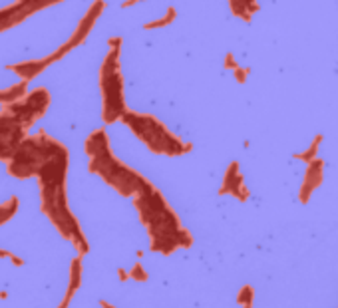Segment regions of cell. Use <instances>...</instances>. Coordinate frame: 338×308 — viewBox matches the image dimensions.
<instances>
[{
	"instance_id": "obj_18",
	"label": "cell",
	"mask_w": 338,
	"mask_h": 308,
	"mask_svg": "<svg viewBox=\"0 0 338 308\" xmlns=\"http://www.w3.org/2000/svg\"><path fill=\"white\" fill-rule=\"evenodd\" d=\"M18 205H20L18 197H10L6 203L0 205V225H4L8 219H12V215L18 211Z\"/></svg>"
},
{
	"instance_id": "obj_11",
	"label": "cell",
	"mask_w": 338,
	"mask_h": 308,
	"mask_svg": "<svg viewBox=\"0 0 338 308\" xmlns=\"http://www.w3.org/2000/svg\"><path fill=\"white\" fill-rule=\"evenodd\" d=\"M225 193H231L239 201H247L249 195H251L249 189L245 187V179H243V173H241L237 161H233L227 167V171H225V177H223V185L219 189V195H225Z\"/></svg>"
},
{
	"instance_id": "obj_24",
	"label": "cell",
	"mask_w": 338,
	"mask_h": 308,
	"mask_svg": "<svg viewBox=\"0 0 338 308\" xmlns=\"http://www.w3.org/2000/svg\"><path fill=\"white\" fill-rule=\"evenodd\" d=\"M225 68H227V70H235V68H237V62H235L233 54H227V56H225Z\"/></svg>"
},
{
	"instance_id": "obj_20",
	"label": "cell",
	"mask_w": 338,
	"mask_h": 308,
	"mask_svg": "<svg viewBox=\"0 0 338 308\" xmlns=\"http://www.w3.org/2000/svg\"><path fill=\"white\" fill-rule=\"evenodd\" d=\"M253 298H255V290H253L251 284H245V286L241 288V292L237 294V302H239L241 306H251V304H253Z\"/></svg>"
},
{
	"instance_id": "obj_9",
	"label": "cell",
	"mask_w": 338,
	"mask_h": 308,
	"mask_svg": "<svg viewBox=\"0 0 338 308\" xmlns=\"http://www.w3.org/2000/svg\"><path fill=\"white\" fill-rule=\"evenodd\" d=\"M106 10V2L104 0H96V2L90 6V10L86 12V16L78 22V28L74 30V34L70 36V40L66 42V44H62L58 50H54L50 56H48V60L54 64V62H58V60H62L68 52H72L76 46H80L86 38H88V34L92 32V28H94V24L98 22V18L102 16V12Z\"/></svg>"
},
{
	"instance_id": "obj_16",
	"label": "cell",
	"mask_w": 338,
	"mask_h": 308,
	"mask_svg": "<svg viewBox=\"0 0 338 308\" xmlns=\"http://www.w3.org/2000/svg\"><path fill=\"white\" fill-rule=\"evenodd\" d=\"M82 258L84 257H76L74 262H72V272H70V286H68V292L74 294L82 282Z\"/></svg>"
},
{
	"instance_id": "obj_2",
	"label": "cell",
	"mask_w": 338,
	"mask_h": 308,
	"mask_svg": "<svg viewBox=\"0 0 338 308\" xmlns=\"http://www.w3.org/2000/svg\"><path fill=\"white\" fill-rule=\"evenodd\" d=\"M121 121L135 133L137 139H141L153 153H159V155L177 157V155H183V153L193 149L191 143H183L181 137L171 133L165 127L163 121H159L151 113L125 109L121 115Z\"/></svg>"
},
{
	"instance_id": "obj_23",
	"label": "cell",
	"mask_w": 338,
	"mask_h": 308,
	"mask_svg": "<svg viewBox=\"0 0 338 308\" xmlns=\"http://www.w3.org/2000/svg\"><path fill=\"white\" fill-rule=\"evenodd\" d=\"M0 258H10L14 264H22V258H18V257H14L12 253H8V251H4V249H0Z\"/></svg>"
},
{
	"instance_id": "obj_3",
	"label": "cell",
	"mask_w": 338,
	"mask_h": 308,
	"mask_svg": "<svg viewBox=\"0 0 338 308\" xmlns=\"http://www.w3.org/2000/svg\"><path fill=\"white\" fill-rule=\"evenodd\" d=\"M121 48H110L100 68V92H102V117L104 123H113L121 119L125 105L123 74L119 66Z\"/></svg>"
},
{
	"instance_id": "obj_4",
	"label": "cell",
	"mask_w": 338,
	"mask_h": 308,
	"mask_svg": "<svg viewBox=\"0 0 338 308\" xmlns=\"http://www.w3.org/2000/svg\"><path fill=\"white\" fill-rule=\"evenodd\" d=\"M60 141L50 137L46 131H38L36 135H26L14 155L6 161L8 173L18 179H28L38 173V169L44 165V161L52 155Z\"/></svg>"
},
{
	"instance_id": "obj_21",
	"label": "cell",
	"mask_w": 338,
	"mask_h": 308,
	"mask_svg": "<svg viewBox=\"0 0 338 308\" xmlns=\"http://www.w3.org/2000/svg\"><path fill=\"white\" fill-rule=\"evenodd\" d=\"M127 274H129V278H135V280H141V282H143V280H147V272L143 270V266H141V264H135V266H133Z\"/></svg>"
},
{
	"instance_id": "obj_12",
	"label": "cell",
	"mask_w": 338,
	"mask_h": 308,
	"mask_svg": "<svg viewBox=\"0 0 338 308\" xmlns=\"http://www.w3.org/2000/svg\"><path fill=\"white\" fill-rule=\"evenodd\" d=\"M48 66H52V62H50L48 56H46V58H42V60H28V62H18V64H8V70L14 72L20 80L30 82V80H34L36 76H40L44 70H48Z\"/></svg>"
},
{
	"instance_id": "obj_25",
	"label": "cell",
	"mask_w": 338,
	"mask_h": 308,
	"mask_svg": "<svg viewBox=\"0 0 338 308\" xmlns=\"http://www.w3.org/2000/svg\"><path fill=\"white\" fill-rule=\"evenodd\" d=\"M137 2H143V0H125V2L121 4V8H129V6H133V4H137Z\"/></svg>"
},
{
	"instance_id": "obj_13",
	"label": "cell",
	"mask_w": 338,
	"mask_h": 308,
	"mask_svg": "<svg viewBox=\"0 0 338 308\" xmlns=\"http://www.w3.org/2000/svg\"><path fill=\"white\" fill-rule=\"evenodd\" d=\"M106 149H110V139L106 135V129H96L84 143V151L90 157L100 155V153H104Z\"/></svg>"
},
{
	"instance_id": "obj_28",
	"label": "cell",
	"mask_w": 338,
	"mask_h": 308,
	"mask_svg": "<svg viewBox=\"0 0 338 308\" xmlns=\"http://www.w3.org/2000/svg\"><path fill=\"white\" fill-rule=\"evenodd\" d=\"M243 308H251V306H243Z\"/></svg>"
},
{
	"instance_id": "obj_17",
	"label": "cell",
	"mask_w": 338,
	"mask_h": 308,
	"mask_svg": "<svg viewBox=\"0 0 338 308\" xmlns=\"http://www.w3.org/2000/svg\"><path fill=\"white\" fill-rule=\"evenodd\" d=\"M175 16H177V10H175L173 6H169V8H167V14H165L163 18H157V20H153V22L143 24V30H157V28L169 26V24H171V22L175 20Z\"/></svg>"
},
{
	"instance_id": "obj_1",
	"label": "cell",
	"mask_w": 338,
	"mask_h": 308,
	"mask_svg": "<svg viewBox=\"0 0 338 308\" xmlns=\"http://www.w3.org/2000/svg\"><path fill=\"white\" fill-rule=\"evenodd\" d=\"M133 203L139 213L141 225L149 233L151 251L171 255L175 249H187L193 245V235L181 227L179 217L169 207L161 191L149 181L137 195H133Z\"/></svg>"
},
{
	"instance_id": "obj_15",
	"label": "cell",
	"mask_w": 338,
	"mask_h": 308,
	"mask_svg": "<svg viewBox=\"0 0 338 308\" xmlns=\"http://www.w3.org/2000/svg\"><path fill=\"white\" fill-rule=\"evenodd\" d=\"M26 92H28V82L20 80L18 84H12V86H8L4 90H0V103H2V105H10V103L22 100L26 96Z\"/></svg>"
},
{
	"instance_id": "obj_14",
	"label": "cell",
	"mask_w": 338,
	"mask_h": 308,
	"mask_svg": "<svg viewBox=\"0 0 338 308\" xmlns=\"http://www.w3.org/2000/svg\"><path fill=\"white\" fill-rule=\"evenodd\" d=\"M229 6H231V12L245 22H251L253 14L259 10L257 0H229Z\"/></svg>"
},
{
	"instance_id": "obj_10",
	"label": "cell",
	"mask_w": 338,
	"mask_h": 308,
	"mask_svg": "<svg viewBox=\"0 0 338 308\" xmlns=\"http://www.w3.org/2000/svg\"><path fill=\"white\" fill-rule=\"evenodd\" d=\"M324 179V159H318L314 157L312 161L306 163V173H304V181L300 185V191H298V201L302 205L308 203V199L312 197V193L320 187Z\"/></svg>"
},
{
	"instance_id": "obj_19",
	"label": "cell",
	"mask_w": 338,
	"mask_h": 308,
	"mask_svg": "<svg viewBox=\"0 0 338 308\" xmlns=\"http://www.w3.org/2000/svg\"><path fill=\"white\" fill-rule=\"evenodd\" d=\"M322 139H324L322 135H316V137H314V141L308 145V149H306V151H302V153H294V159H300V161H304V163L312 161V159L316 157V153H318V147H320Z\"/></svg>"
},
{
	"instance_id": "obj_26",
	"label": "cell",
	"mask_w": 338,
	"mask_h": 308,
	"mask_svg": "<svg viewBox=\"0 0 338 308\" xmlns=\"http://www.w3.org/2000/svg\"><path fill=\"white\" fill-rule=\"evenodd\" d=\"M117 274H119V278H121V280H127V278H129V274H127V270H125V268H119V270H117Z\"/></svg>"
},
{
	"instance_id": "obj_7",
	"label": "cell",
	"mask_w": 338,
	"mask_h": 308,
	"mask_svg": "<svg viewBox=\"0 0 338 308\" xmlns=\"http://www.w3.org/2000/svg\"><path fill=\"white\" fill-rule=\"evenodd\" d=\"M62 0H14L12 4L0 8V32H6L18 24H22L28 16L54 6Z\"/></svg>"
},
{
	"instance_id": "obj_22",
	"label": "cell",
	"mask_w": 338,
	"mask_h": 308,
	"mask_svg": "<svg viewBox=\"0 0 338 308\" xmlns=\"http://www.w3.org/2000/svg\"><path fill=\"white\" fill-rule=\"evenodd\" d=\"M249 72H251L249 68H239V66H237V68L233 70V74H235V80H237L239 84H245V80H247Z\"/></svg>"
},
{
	"instance_id": "obj_6",
	"label": "cell",
	"mask_w": 338,
	"mask_h": 308,
	"mask_svg": "<svg viewBox=\"0 0 338 308\" xmlns=\"http://www.w3.org/2000/svg\"><path fill=\"white\" fill-rule=\"evenodd\" d=\"M52 96L46 88H34L32 92H26V96L10 105H4L6 111H10L26 129H30L50 107Z\"/></svg>"
},
{
	"instance_id": "obj_8",
	"label": "cell",
	"mask_w": 338,
	"mask_h": 308,
	"mask_svg": "<svg viewBox=\"0 0 338 308\" xmlns=\"http://www.w3.org/2000/svg\"><path fill=\"white\" fill-rule=\"evenodd\" d=\"M26 127L6 109L0 111V161H8L26 137Z\"/></svg>"
},
{
	"instance_id": "obj_27",
	"label": "cell",
	"mask_w": 338,
	"mask_h": 308,
	"mask_svg": "<svg viewBox=\"0 0 338 308\" xmlns=\"http://www.w3.org/2000/svg\"><path fill=\"white\" fill-rule=\"evenodd\" d=\"M102 306H104V308H113V306H110V304H108L106 300H102Z\"/></svg>"
},
{
	"instance_id": "obj_5",
	"label": "cell",
	"mask_w": 338,
	"mask_h": 308,
	"mask_svg": "<svg viewBox=\"0 0 338 308\" xmlns=\"http://www.w3.org/2000/svg\"><path fill=\"white\" fill-rule=\"evenodd\" d=\"M90 171L100 175L108 185H112L123 197H133L147 185V179L139 175L135 169H131L129 165L121 163L112 153V149H106L100 155L90 157Z\"/></svg>"
}]
</instances>
